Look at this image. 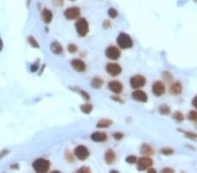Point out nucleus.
<instances>
[{
	"label": "nucleus",
	"instance_id": "1",
	"mask_svg": "<svg viewBox=\"0 0 197 173\" xmlns=\"http://www.w3.org/2000/svg\"><path fill=\"white\" fill-rule=\"evenodd\" d=\"M33 167L36 172L39 173H45L49 170L50 163L48 160L43 159V158H39L33 164Z\"/></svg>",
	"mask_w": 197,
	"mask_h": 173
},
{
	"label": "nucleus",
	"instance_id": "2",
	"mask_svg": "<svg viewBox=\"0 0 197 173\" xmlns=\"http://www.w3.org/2000/svg\"><path fill=\"white\" fill-rule=\"evenodd\" d=\"M117 43L122 49H129L132 47L133 42L132 38L126 33H121L117 39Z\"/></svg>",
	"mask_w": 197,
	"mask_h": 173
},
{
	"label": "nucleus",
	"instance_id": "3",
	"mask_svg": "<svg viewBox=\"0 0 197 173\" xmlns=\"http://www.w3.org/2000/svg\"><path fill=\"white\" fill-rule=\"evenodd\" d=\"M75 29L81 37L86 36L89 33V23L85 19H79L75 23Z\"/></svg>",
	"mask_w": 197,
	"mask_h": 173
},
{
	"label": "nucleus",
	"instance_id": "4",
	"mask_svg": "<svg viewBox=\"0 0 197 173\" xmlns=\"http://www.w3.org/2000/svg\"><path fill=\"white\" fill-rule=\"evenodd\" d=\"M75 155L79 160L83 161V160L87 159V158L89 157V151L88 150V149L85 146L80 145V146H77L75 149Z\"/></svg>",
	"mask_w": 197,
	"mask_h": 173
},
{
	"label": "nucleus",
	"instance_id": "5",
	"mask_svg": "<svg viewBox=\"0 0 197 173\" xmlns=\"http://www.w3.org/2000/svg\"><path fill=\"white\" fill-rule=\"evenodd\" d=\"M130 84L132 86V88H140L142 86H145L146 84V78L142 75H136L132 77L131 81H130Z\"/></svg>",
	"mask_w": 197,
	"mask_h": 173
},
{
	"label": "nucleus",
	"instance_id": "6",
	"mask_svg": "<svg viewBox=\"0 0 197 173\" xmlns=\"http://www.w3.org/2000/svg\"><path fill=\"white\" fill-rule=\"evenodd\" d=\"M105 54L106 56L109 58L110 60H113V61H116L118 59H119L120 56H121V52L120 50L116 47H109L106 51H105Z\"/></svg>",
	"mask_w": 197,
	"mask_h": 173
},
{
	"label": "nucleus",
	"instance_id": "7",
	"mask_svg": "<svg viewBox=\"0 0 197 173\" xmlns=\"http://www.w3.org/2000/svg\"><path fill=\"white\" fill-rule=\"evenodd\" d=\"M106 71L111 76H117L121 74L122 67L117 63H109L106 66Z\"/></svg>",
	"mask_w": 197,
	"mask_h": 173
},
{
	"label": "nucleus",
	"instance_id": "8",
	"mask_svg": "<svg viewBox=\"0 0 197 173\" xmlns=\"http://www.w3.org/2000/svg\"><path fill=\"white\" fill-rule=\"evenodd\" d=\"M64 15H65L66 19H67L69 20L76 19L80 16V9L78 7H70V8H67L65 11V12H64Z\"/></svg>",
	"mask_w": 197,
	"mask_h": 173
},
{
	"label": "nucleus",
	"instance_id": "9",
	"mask_svg": "<svg viewBox=\"0 0 197 173\" xmlns=\"http://www.w3.org/2000/svg\"><path fill=\"white\" fill-rule=\"evenodd\" d=\"M152 93L155 94L156 96H161L164 94L165 91H166V88H165V85L163 82L158 81L156 82H154L152 84Z\"/></svg>",
	"mask_w": 197,
	"mask_h": 173
},
{
	"label": "nucleus",
	"instance_id": "10",
	"mask_svg": "<svg viewBox=\"0 0 197 173\" xmlns=\"http://www.w3.org/2000/svg\"><path fill=\"white\" fill-rule=\"evenodd\" d=\"M152 165V160L150 157H141L138 161V170H146Z\"/></svg>",
	"mask_w": 197,
	"mask_h": 173
},
{
	"label": "nucleus",
	"instance_id": "11",
	"mask_svg": "<svg viewBox=\"0 0 197 173\" xmlns=\"http://www.w3.org/2000/svg\"><path fill=\"white\" fill-rule=\"evenodd\" d=\"M110 91L114 92L115 94H120L123 91V85L118 81H112L108 85Z\"/></svg>",
	"mask_w": 197,
	"mask_h": 173
},
{
	"label": "nucleus",
	"instance_id": "12",
	"mask_svg": "<svg viewBox=\"0 0 197 173\" xmlns=\"http://www.w3.org/2000/svg\"><path fill=\"white\" fill-rule=\"evenodd\" d=\"M132 98L137 100V102H147V95L142 90H136L132 93Z\"/></svg>",
	"mask_w": 197,
	"mask_h": 173
},
{
	"label": "nucleus",
	"instance_id": "13",
	"mask_svg": "<svg viewBox=\"0 0 197 173\" xmlns=\"http://www.w3.org/2000/svg\"><path fill=\"white\" fill-rule=\"evenodd\" d=\"M73 68L77 72H83L86 69V65L81 60H73L71 62Z\"/></svg>",
	"mask_w": 197,
	"mask_h": 173
},
{
	"label": "nucleus",
	"instance_id": "14",
	"mask_svg": "<svg viewBox=\"0 0 197 173\" xmlns=\"http://www.w3.org/2000/svg\"><path fill=\"white\" fill-rule=\"evenodd\" d=\"M41 19L46 24H49L53 19V13L48 9H43L41 12Z\"/></svg>",
	"mask_w": 197,
	"mask_h": 173
},
{
	"label": "nucleus",
	"instance_id": "15",
	"mask_svg": "<svg viewBox=\"0 0 197 173\" xmlns=\"http://www.w3.org/2000/svg\"><path fill=\"white\" fill-rule=\"evenodd\" d=\"M91 139L96 142H103L107 140V135L104 132H95L91 135Z\"/></svg>",
	"mask_w": 197,
	"mask_h": 173
},
{
	"label": "nucleus",
	"instance_id": "16",
	"mask_svg": "<svg viewBox=\"0 0 197 173\" xmlns=\"http://www.w3.org/2000/svg\"><path fill=\"white\" fill-rule=\"evenodd\" d=\"M104 158H105V161L108 164H113L116 160V155L112 150H108L106 154H105Z\"/></svg>",
	"mask_w": 197,
	"mask_h": 173
},
{
	"label": "nucleus",
	"instance_id": "17",
	"mask_svg": "<svg viewBox=\"0 0 197 173\" xmlns=\"http://www.w3.org/2000/svg\"><path fill=\"white\" fill-rule=\"evenodd\" d=\"M50 48H51V51H52L53 53H55V54H60V53H61L62 51H63V48H62L61 45L60 44V43L56 42V41H54V42L52 43Z\"/></svg>",
	"mask_w": 197,
	"mask_h": 173
},
{
	"label": "nucleus",
	"instance_id": "18",
	"mask_svg": "<svg viewBox=\"0 0 197 173\" xmlns=\"http://www.w3.org/2000/svg\"><path fill=\"white\" fill-rule=\"evenodd\" d=\"M170 91L173 94H179L181 93L182 91V86L180 85V83L179 82H174L170 88Z\"/></svg>",
	"mask_w": 197,
	"mask_h": 173
},
{
	"label": "nucleus",
	"instance_id": "19",
	"mask_svg": "<svg viewBox=\"0 0 197 173\" xmlns=\"http://www.w3.org/2000/svg\"><path fill=\"white\" fill-rule=\"evenodd\" d=\"M141 153L146 156H151L154 153V150L148 144H143L141 147Z\"/></svg>",
	"mask_w": 197,
	"mask_h": 173
},
{
	"label": "nucleus",
	"instance_id": "20",
	"mask_svg": "<svg viewBox=\"0 0 197 173\" xmlns=\"http://www.w3.org/2000/svg\"><path fill=\"white\" fill-rule=\"evenodd\" d=\"M111 124H112V122L110 120L103 119V120H101V121H99V122H97L96 127H98V128H108Z\"/></svg>",
	"mask_w": 197,
	"mask_h": 173
},
{
	"label": "nucleus",
	"instance_id": "21",
	"mask_svg": "<svg viewBox=\"0 0 197 173\" xmlns=\"http://www.w3.org/2000/svg\"><path fill=\"white\" fill-rule=\"evenodd\" d=\"M91 86L94 88H100L103 86V81L100 78H94L91 81Z\"/></svg>",
	"mask_w": 197,
	"mask_h": 173
},
{
	"label": "nucleus",
	"instance_id": "22",
	"mask_svg": "<svg viewBox=\"0 0 197 173\" xmlns=\"http://www.w3.org/2000/svg\"><path fill=\"white\" fill-rule=\"evenodd\" d=\"M160 114H164V115H167V114H169L171 110H170V108L166 106V105H162L160 107Z\"/></svg>",
	"mask_w": 197,
	"mask_h": 173
},
{
	"label": "nucleus",
	"instance_id": "23",
	"mask_svg": "<svg viewBox=\"0 0 197 173\" xmlns=\"http://www.w3.org/2000/svg\"><path fill=\"white\" fill-rule=\"evenodd\" d=\"M92 108H93V107L90 104H84V105H82L81 107V111L83 113H85V114H89L92 111Z\"/></svg>",
	"mask_w": 197,
	"mask_h": 173
},
{
	"label": "nucleus",
	"instance_id": "24",
	"mask_svg": "<svg viewBox=\"0 0 197 173\" xmlns=\"http://www.w3.org/2000/svg\"><path fill=\"white\" fill-rule=\"evenodd\" d=\"M27 40H28V42H29V44L31 45V47H34V48H39V44H38V42L36 41V39H34V38H33V37H28L27 38Z\"/></svg>",
	"mask_w": 197,
	"mask_h": 173
},
{
	"label": "nucleus",
	"instance_id": "25",
	"mask_svg": "<svg viewBox=\"0 0 197 173\" xmlns=\"http://www.w3.org/2000/svg\"><path fill=\"white\" fill-rule=\"evenodd\" d=\"M108 15H109V17L111 18V19H115V18L118 17V11H117L116 9H114V8H110V9H109V11H108Z\"/></svg>",
	"mask_w": 197,
	"mask_h": 173
},
{
	"label": "nucleus",
	"instance_id": "26",
	"mask_svg": "<svg viewBox=\"0 0 197 173\" xmlns=\"http://www.w3.org/2000/svg\"><path fill=\"white\" fill-rule=\"evenodd\" d=\"M188 119L193 122H197V111H190L188 114Z\"/></svg>",
	"mask_w": 197,
	"mask_h": 173
},
{
	"label": "nucleus",
	"instance_id": "27",
	"mask_svg": "<svg viewBox=\"0 0 197 173\" xmlns=\"http://www.w3.org/2000/svg\"><path fill=\"white\" fill-rule=\"evenodd\" d=\"M125 161L130 164H133L137 162V157L135 156H129L125 158Z\"/></svg>",
	"mask_w": 197,
	"mask_h": 173
},
{
	"label": "nucleus",
	"instance_id": "28",
	"mask_svg": "<svg viewBox=\"0 0 197 173\" xmlns=\"http://www.w3.org/2000/svg\"><path fill=\"white\" fill-rule=\"evenodd\" d=\"M185 136H186L187 138H189V139H191V140H194V141L197 140V134H195V133L186 131V132H185Z\"/></svg>",
	"mask_w": 197,
	"mask_h": 173
},
{
	"label": "nucleus",
	"instance_id": "29",
	"mask_svg": "<svg viewBox=\"0 0 197 173\" xmlns=\"http://www.w3.org/2000/svg\"><path fill=\"white\" fill-rule=\"evenodd\" d=\"M174 118L179 122H181V121H183L184 119V116H183V114H182L180 112H175L174 114Z\"/></svg>",
	"mask_w": 197,
	"mask_h": 173
},
{
	"label": "nucleus",
	"instance_id": "30",
	"mask_svg": "<svg viewBox=\"0 0 197 173\" xmlns=\"http://www.w3.org/2000/svg\"><path fill=\"white\" fill-rule=\"evenodd\" d=\"M67 50L69 53H75L76 51H77V47L74 44H71V45H69L67 47Z\"/></svg>",
	"mask_w": 197,
	"mask_h": 173
},
{
	"label": "nucleus",
	"instance_id": "31",
	"mask_svg": "<svg viewBox=\"0 0 197 173\" xmlns=\"http://www.w3.org/2000/svg\"><path fill=\"white\" fill-rule=\"evenodd\" d=\"M162 154H164V155H171V154H173L174 153V150H172V149H163V150H161V151H160Z\"/></svg>",
	"mask_w": 197,
	"mask_h": 173
},
{
	"label": "nucleus",
	"instance_id": "32",
	"mask_svg": "<svg viewBox=\"0 0 197 173\" xmlns=\"http://www.w3.org/2000/svg\"><path fill=\"white\" fill-rule=\"evenodd\" d=\"M113 137H114L116 140H121V139L124 137V134L119 133V132H117V133H114V134H113Z\"/></svg>",
	"mask_w": 197,
	"mask_h": 173
},
{
	"label": "nucleus",
	"instance_id": "33",
	"mask_svg": "<svg viewBox=\"0 0 197 173\" xmlns=\"http://www.w3.org/2000/svg\"><path fill=\"white\" fill-rule=\"evenodd\" d=\"M78 173H81V172H90V170L89 168H86V167H82L81 168L80 170H77Z\"/></svg>",
	"mask_w": 197,
	"mask_h": 173
},
{
	"label": "nucleus",
	"instance_id": "34",
	"mask_svg": "<svg viewBox=\"0 0 197 173\" xmlns=\"http://www.w3.org/2000/svg\"><path fill=\"white\" fill-rule=\"evenodd\" d=\"M39 66H38V63L37 64H33L32 67H31V72H32V73H34V72H36L37 70H38V67Z\"/></svg>",
	"mask_w": 197,
	"mask_h": 173
},
{
	"label": "nucleus",
	"instance_id": "35",
	"mask_svg": "<svg viewBox=\"0 0 197 173\" xmlns=\"http://www.w3.org/2000/svg\"><path fill=\"white\" fill-rule=\"evenodd\" d=\"M162 172H163V173H166V172H170V173H172V172H174V170H173V169H170V168H166V169L162 170Z\"/></svg>",
	"mask_w": 197,
	"mask_h": 173
},
{
	"label": "nucleus",
	"instance_id": "36",
	"mask_svg": "<svg viewBox=\"0 0 197 173\" xmlns=\"http://www.w3.org/2000/svg\"><path fill=\"white\" fill-rule=\"evenodd\" d=\"M193 106L197 109V96H195L194 98V100H193Z\"/></svg>",
	"mask_w": 197,
	"mask_h": 173
},
{
	"label": "nucleus",
	"instance_id": "37",
	"mask_svg": "<svg viewBox=\"0 0 197 173\" xmlns=\"http://www.w3.org/2000/svg\"><path fill=\"white\" fill-rule=\"evenodd\" d=\"M81 94H82L83 98H85L86 100H89V94H88L86 92H83V91H81Z\"/></svg>",
	"mask_w": 197,
	"mask_h": 173
},
{
	"label": "nucleus",
	"instance_id": "38",
	"mask_svg": "<svg viewBox=\"0 0 197 173\" xmlns=\"http://www.w3.org/2000/svg\"><path fill=\"white\" fill-rule=\"evenodd\" d=\"M6 154H8V150H3V151L1 152V154H0V159H1V158H2L4 156H5Z\"/></svg>",
	"mask_w": 197,
	"mask_h": 173
},
{
	"label": "nucleus",
	"instance_id": "39",
	"mask_svg": "<svg viewBox=\"0 0 197 173\" xmlns=\"http://www.w3.org/2000/svg\"><path fill=\"white\" fill-rule=\"evenodd\" d=\"M3 41H2V39H0V52H1L2 51V49H3Z\"/></svg>",
	"mask_w": 197,
	"mask_h": 173
},
{
	"label": "nucleus",
	"instance_id": "40",
	"mask_svg": "<svg viewBox=\"0 0 197 173\" xmlns=\"http://www.w3.org/2000/svg\"><path fill=\"white\" fill-rule=\"evenodd\" d=\"M148 172H150V173L156 172V170H154V169H148Z\"/></svg>",
	"mask_w": 197,
	"mask_h": 173
},
{
	"label": "nucleus",
	"instance_id": "41",
	"mask_svg": "<svg viewBox=\"0 0 197 173\" xmlns=\"http://www.w3.org/2000/svg\"><path fill=\"white\" fill-rule=\"evenodd\" d=\"M73 1H74V0H73Z\"/></svg>",
	"mask_w": 197,
	"mask_h": 173
}]
</instances>
